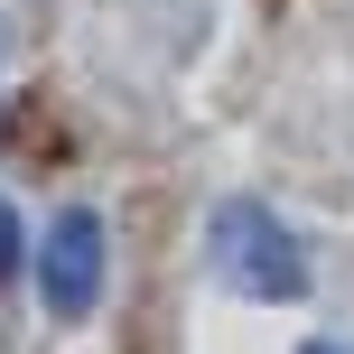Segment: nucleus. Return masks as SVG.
Returning a JSON list of instances; mask_svg holds the SVG:
<instances>
[{
    "label": "nucleus",
    "mask_w": 354,
    "mask_h": 354,
    "mask_svg": "<svg viewBox=\"0 0 354 354\" xmlns=\"http://www.w3.org/2000/svg\"><path fill=\"white\" fill-rule=\"evenodd\" d=\"M37 299H47V317H84L103 299V224L93 214H56L47 252H37Z\"/></svg>",
    "instance_id": "nucleus-2"
},
{
    "label": "nucleus",
    "mask_w": 354,
    "mask_h": 354,
    "mask_svg": "<svg viewBox=\"0 0 354 354\" xmlns=\"http://www.w3.org/2000/svg\"><path fill=\"white\" fill-rule=\"evenodd\" d=\"M0 280H19V214L0 205Z\"/></svg>",
    "instance_id": "nucleus-3"
},
{
    "label": "nucleus",
    "mask_w": 354,
    "mask_h": 354,
    "mask_svg": "<svg viewBox=\"0 0 354 354\" xmlns=\"http://www.w3.org/2000/svg\"><path fill=\"white\" fill-rule=\"evenodd\" d=\"M299 354H345V345H299Z\"/></svg>",
    "instance_id": "nucleus-4"
},
{
    "label": "nucleus",
    "mask_w": 354,
    "mask_h": 354,
    "mask_svg": "<svg viewBox=\"0 0 354 354\" xmlns=\"http://www.w3.org/2000/svg\"><path fill=\"white\" fill-rule=\"evenodd\" d=\"M205 252H214V270H224V289H252V299H299L308 289L299 233H289L261 196H224L214 224H205Z\"/></svg>",
    "instance_id": "nucleus-1"
}]
</instances>
